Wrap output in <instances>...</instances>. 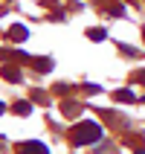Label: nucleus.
<instances>
[{
    "mask_svg": "<svg viewBox=\"0 0 145 154\" xmlns=\"http://www.w3.org/2000/svg\"><path fill=\"white\" fill-rule=\"evenodd\" d=\"M116 99H119V102H134V93H131V90H119Z\"/></svg>",
    "mask_w": 145,
    "mask_h": 154,
    "instance_id": "obj_5",
    "label": "nucleus"
},
{
    "mask_svg": "<svg viewBox=\"0 0 145 154\" xmlns=\"http://www.w3.org/2000/svg\"><path fill=\"white\" fill-rule=\"evenodd\" d=\"M9 35H12V38H17V41H26V26H12V29H9Z\"/></svg>",
    "mask_w": 145,
    "mask_h": 154,
    "instance_id": "obj_3",
    "label": "nucleus"
},
{
    "mask_svg": "<svg viewBox=\"0 0 145 154\" xmlns=\"http://www.w3.org/2000/svg\"><path fill=\"white\" fill-rule=\"evenodd\" d=\"M3 111H6V108H3V102H0V113H3Z\"/></svg>",
    "mask_w": 145,
    "mask_h": 154,
    "instance_id": "obj_7",
    "label": "nucleus"
},
{
    "mask_svg": "<svg viewBox=\"0 0 145 154\" xmlns=\"http://www.w3.org/2000/svg\"><path fill=\"white\" fill-rule=\"evenodd\" d=\"M15 113H20V116H26V113H29V105H26V102H17V105H15Z\"/></svg>",
    "mask_w": 145,
    "mask_h": 154,
    "instance_id": "obj_6",
    "label": "nucleus"
},
{
    "mask_svg": "<svg viewBox=\"0 0 145 154\" xmlns=\"http://www.w3.org/2000/svg\"><path fill=\"white\" fill-rule=\"evenodd\" d=\"M17 154H50V151H47V146L38 143V140H26V143L17 146Z\"/></svg>",
    "mask_w": 145,
    "mask_h": 154,
    "instance_id": "obj_2",
    "label": "nucleus"
},
{
    "mask_svg": "<svg viewBox=\"0 0 145 154\" xmlns=\"http://www.w3.org/2000/svg\"><path fill=\"white\" fill-rule=\"evenodd\" d=\"M137 154H145V151H137Z\"/></svg>",
    "mask_w": 145,
    "mask_h": 154,
    "instance_id": "obj_8",
    "label": "nucleus"
},
{
    "mask_svg": "<svg viewBox=\"0 0 145 154\" xmlns=\"http://www.w3.org/2000/svg\"><path fill=\"white\" fill-rule=\"evenodd\" d=\"M102 125H96V122L84 119V122H78L76 128H73V143L76 146H90V143H96V140H102Z\"/></svg>",
    "mask_w": 145,
    "mask_h": 154,
    "instance_id": "obj_1",
    "label": "nucleus"
},
{
    "mask_svg": "<svg viewBox=\"0 0 145 154\" xmlns=\"http://www.w3.org/2000/svg\"><path fill=\"white\" fill-rule=\"evenodd\" d=\"M87 38H93V41H104V38H107V32H104V29H90V32H87Z\"/></svg>",
    "mask_w": 145,
    "mask_h": 154,
    "instance_id": "obj_4",
    "label": "nucleus"
}]
</instances>
